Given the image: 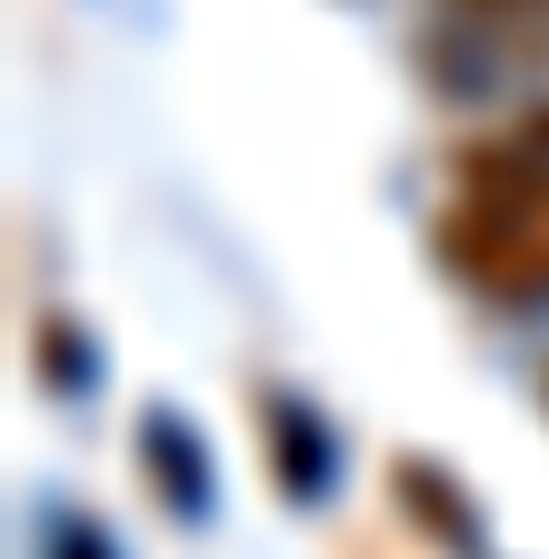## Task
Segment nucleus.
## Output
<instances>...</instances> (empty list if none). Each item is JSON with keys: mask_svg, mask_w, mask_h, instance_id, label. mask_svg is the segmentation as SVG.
Wrapping results in <instances>:
<instances>
[{"mask_svg": "<svg viewBox=\"0 0 549 559\" xmlns=\"http://www.w3.org/2000/svg\"><path fill=\"white\" fill-rule=\"evenodd\" d=\"M440 260L500 310H549V120L460 160V200L440 210Z\"/></svg>", "mask_w": 549, "mask_h": 559, "instance_id": "nucleus-1", "label": "nucleus"}, {"mask_svg": "<svg viewBox=\"0 0 549 559\" xmlns=\"http://www.w3.org/2000/svg\"><path fill=\"white\" fill-rule=\"evenodd\" d=\"M420 70L450 100H490L549 70V0H430Z\"/></svg>", "mask_w": 549, "mask_h": 559, "instance_id": "nucleus-2", "label": "nucleus"}]
</instances>
